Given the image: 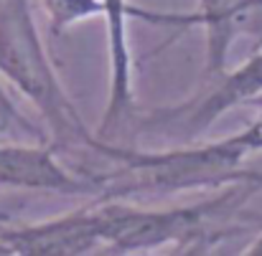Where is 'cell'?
<instances>
[{"instance_id": "obj_1", "label": "cell", "mask_w": 262, "mask_h": 256, "mask_svg": "<svg viewBox=\"0 0 262 256\" xmlns=\"http://www.w3.org/2000/svg\"><path fill=\"white\" fill-rule=\"evenodd\" d=\"M94 152L117 165L102 183L99 198H133V195H176L193 190H214L245 180H262V175L245 170V160L255 155L245 130L199 145H181L158 152L117 147L102 137Z\"/></svg>"}, {"instance_id": "obj_2", "label": "cell", "mask_w": 262, "mask_h": 256, "mask_svg": "<svg viewBox=\"0 0 262 256\" xmlns=\"http://www.w3.org/2000/svg\"><path fill=\"white\" fill-rule=\"evenodd\" d=\"M0 76L38 109L54 142L94 150L99 135L89 132L67 94L28 0H0Z\"/></svg>"}, {"instance_id": "obj_3", "label": "cell", "mask_w": 262, "mask_h": 256, "mask_svg": "<svg viewBox=\"0 0 262 256\" xmlns=\"http://www.w3.org/2000/svg\"><path fill=\"white\" fill-rule=\"evenodd\" d=\"M262 180L234 183L227 193L206 200L173 208H143L125 203L122 198H99V228L102 251L107 254H143L158 251L171 244H199L211 236L227 211H234L247 195L245 188L260 185Z\"/></svg>"}, {"instance_id": "obj_4", "label": "cell", "mask_w": 262, "mask_h": 256, "mask_svg": "<svg viewBox=\"0 0 262 256\" xmlns=\"http://www.w3.org/2000/svg\"><path fill=\"white\" fill-rule=\"evenodd\" d=\"M104 8V28H107V51H110V99L107 109L99 122V137L115 135L120 124H125L135 109V59L130 51V36H127V20H145L150 25H191V13H156L133 8L127 0H102Z\"/></svg>"}, {"instance_id": "obj_5", "label": "cell", "mask_w": 262, "mask_h": 256, "mask_svg": "<svg viewBox=\"0 0 262 256\" xmlns=\"http://www.w3.org/2000/svg\"><path fill=\"white\" fill-rule=\"evenodd\" d=\"M0 239L15 256H82L104 246L97 203L46 221L0 226Z\"/></svg>"}, {"instance_id": "obj_6", "label": "cell", "mask_w": 262, "mask_h": 256, "mask_svg": "<svg viewBox=\"0 0 262 256\" xmlns=\"http://www.w3.org/2000/svg\"><path fill=\"white\" fill-rule=\"evenodd\" d=\"M36 142H0V188L43 190L59 195H102V183L69 172L54 147Z\"/></svg>"}, {"instance_id": "obj_7", "label": "cell", "mask_w": 262, "mask_h": 256, "mask_svg": "<svg viewBox=\"0 0 262 256\" xmlns=\"http://www.w3.org/2000/svg\"><path fill=\"white\" fill-rule=\"evenodd\" d=\"M191 25L204 31L206 74L222 76L237 36L262 33V0H199V10L191 13Z\"/></svg>"}, {"instance_id": "obj_8", "label": "cell", "mask_w": 262, "mask_h": 256, "mask_svg": "<svg viewBox=\"0 0 262 256\" xmlns=\"http://www.w3.org/2000/svg\"><path fill=\"white\" fill-rule=\"evenodd\" d=\"M257 96H262V48H257L234 71H229V74L224 71L216 86L206 96H201L196 104L176 107L166 114L178 117L176 122L186 137H196V135L206 132L219 117H224L227 112H232L242 104H252Z\"/></svg>"}, {"instance_id": "obj_9", "label": "cell", "mask_w": 262, "mask_h": 256, "mask_svg": "<svg viewBox=\"0 0 262 256\" xmlns=\"http://www.w3.org/2000/svg\"><path fill=\"white\" fill-rule=\"evenodd\" d=\"M41 8L49 18L51 36H61L89 18L104 15L102 0H41Z\"/></svg>"}, {"instance_id": "obj_10", "label": "cell", "mask_w": 262, "mask_h": 256, "mask_svg": "<svg viewBox=\"0 0 262 256\" xmlns=\"http://www.w3.org/2000/svg\"><path fill=\"white\" fill-rule=\"evenodd\" d=\"M0 130L3 132H23L26 137H33V140H43V130L38 124H33L28 117H23V112L13 104V99L8 96L5 86L0 84Z\"/></svg>"}, {"instance_id": "obj_11", "label": "cell", "mask_w": 262, "mask_h": 256, "mask_svg": "<svg viewBox=\"0 0 262 256\" xmlns=\"http://www.w3.org/2000/svg\"><path fill=\"white\" fill-rule=\"evenodd\" d=\"M252 107L257 109V117L245 127V135H247L252 150H255V152H262V96H257V99L252 101Z\"/></svg>"}, {"instance_id": "obj_12", "label": "cell", "mask_w": 262, "mask_h": 256, "mask_svg": "<svg viewBox=\"0 0 262 256\" xmlns=\"http://www.w3.org/2000/svg\"><path fill=\"white\" fill-rule=\"evenodd\" d=\"M245 254H250V256H262V236H257V239L252 241V246H247V249H245Z\"/></svg>"}, {"instance_id": "obj_13", "label": "cell", "mask_w": 262, "mask_h": 256, "mask_svg": "<svg viewBox=\"0 0 262 256\" xmlns=\"http://www.w3.org/2000/svg\"><path fill=\"white\" fill-rule=\"evenodd\" d=\"M0 256H13V249H10L3 239H0Z\"/></svg>"}, {"instance_id": "obj_14", "label": "cell", "mask_w": 262, "mask_h": 256, "mask_svg": "<svg viewBox=\"0 0 262 256\" xmlns=\"http://www.w3.org/2000/svg\"><path fill=\"white\" fill-rule=\"evenodd\" d=\"M0 132H3V130H0Z\"/></svg>"}]
</instances>
